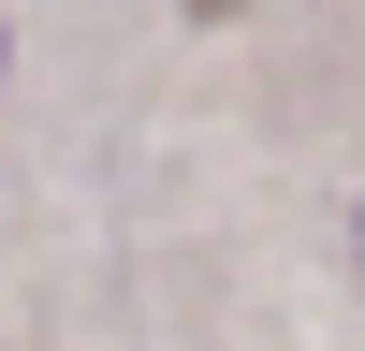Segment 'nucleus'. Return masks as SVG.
Listing matches in <instances>:
<instances>
[{"label": "nucleus", "instance_id": "nucleus-1", "mask_svg": "<svg viewBox=\"0 0 365 351\" xmlns=\"http://www.w3.org/2000/svg\"><path fill=\"white\" fill-rule=\"evenodd\" d=\"M351 263H365V220H351Z\"/></svg>", "mask_w": 365, "mask_h": 351}]
</instances>
